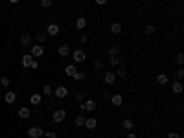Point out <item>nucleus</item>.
<instances>
[{
	"mask_svg": "<svg viewBox=\"0 0 184 138\" xmlns=\"http://www.w3.org/2000/svg\"><path fill=\"white\" fill-rule=\"evenodd\" d=\"M96 101L94 100H85V103H79V109H81V112H92V111H96Z\"/></svg>",
	"mask_w": 184,
	"mask_h": 138,
	"instance_id": "obj_1",
	"label": "nucleus"
},
{
	"mask_svg": "<svg viewBox=\"0 0 184 138\" xmlns=\"http://www.w3.org/2000/svg\"><path fill=\"white\" fill-rule=\"evenodd\" d=\"M30 55L33 57V59H39L44 55V46L42 44H31V52H30Z\"/></svg>",
	"mask_w": 184,
	"mask_h": 138,
	"instance_id": "obj_2",
	"label": "nucleus"
},
{
	"mask_svg": "<svg viewBox=\"0 0 184 138\" xmlns=\"http://www.w3.org/2000/svg\"><path fill=\"white\" fill-rule=\"evenodd\" d=\"M53 94H55V98H57V100H64V98L68 96V89L64 87V85H59V87H55Z\"/></svg>",
	"mask_w": 184,
	"mask_h": 138,
	"instance_id": "obj_3",
	"label": "nucleus"
},
{
	"mask_svg": "<svg viewBox=\"0 0 184 138\" xmlns=\"http://www.w3.org/2000/svg\"><path fill=\"white\" fill-rule=\"evenodd\" d=\"M64 118H67V111H64V109H57L55 112L52 114V120L55 122V123H61Z\"/></svg>",
	"mask_w": 184,
	"mask_h": 138,
	"instance_id": "obj_4",
	"label": "nucleus"
},
{
	"mask_svg": "<svg viewBox=\"0 0 184 138\" xmlns=\"http://www.w3.org/2000/svg\"><path fill=\"white\" fill-rule=\"evenodd\" d=\"M116 74L112 72V70H107L105 74H103V81H105V85H114L116 83Z\"/></svg>",
	"mask_w": 184,
	"mask_h": 138,
	"instance_id": "obj_5",
	"label": "nucleus"
},
{
	"mask_svg": "<svg viewBox=\"0 0 184 138\" xmlns=\"http://www.w3.org/2000/svg\"><path fill=\"white\" fill-rule=\"evenodd\" d=\"M72 57H74V63H83L85 59H86V54H85V52L83 50H74L72 52Z\"/></svg>",
	"mask_w": 184,
	"mask_h": 138,
	"instance_id": "obj_6",
	"label": "nucleus"
},
{
	"mask_svg": "<svg viewBox=\"0 0 184 138\" xmlns=\"http://www.w3.org/2000/svg\"><path fill=\"white\" fill-rule=\"evenodd\" d=\"M42 134H44V131H42L41 127H30L28 129V136L30 138H41Z\"/></svg>",
	"mask_w": 184,
	"mask_h": 138,
	"instance_id": "obj_7",
	"label": "nucleus"
},
{
	"mask_svg": "<svg viewBox=\"0 0 184 138\" xmlns=\"http://www.w3.org/2000/svg\"><path fill=\"white\" fill-rule=\"evenodd\" d=\"M59 30H61V28H59L57 24H48V28H46L44 33H46V35H57Z\"/></svg>",
	"mask_w": 184,
	"mask_h": 138,
	"instance_id": "obj_8",
	"label": "nucleus"
},
{
	"mask_svg": "<svg viewBox=\"0 0 184 138\" xmlns=\"http://www.w3.org/2000/svg\"><path fill=\"white\" fill-rule=\"evenodd\" d=\"M31 116V111L28 109V107H20L18 109V118H22V120H28Z\"/></svg>",
	"mask_w": 184,
	"mask_h": 138,
	"instance_id": "obj_9",
	"label": "nucleus"
},
{
	"mask_svg": "<svg viewBox=\"0 0 184 138\" xmlns=\"http://www.w3.org/2000/svg\"><path fill=\"white\" fill-rule=\"evenodd\" d=\"M96 125H98V120H96V118H86L85 120V127H86V129H96Z\"/></svg>",
	"mask_w": 184,
	"mask_h": 138,
	"instance_id": "obj_10",
	"label": "nucleus"
},
{
	"mask_svg": "<svg viewBox=\"0 0 184 138\" xmlns=\"http://www.w3.org/2000/svg\"><path fill=\"white\" fill-rule=\"evenodd\" d=\"M4 100H6V103H15V101H17V94H15L13 90H9V92H6Z\"/></svg>",
	"mask_w": 184,
	"mask_h": 138,
	"instance_id": "obj_11",
	"label": "nucleus"
},
{
	"mask_svg": "<svg viewBox=\"0 0 184 138\" xmlns=\"http://www.w3.org/2000/svg\"><path fill=\"white\" fill-rule=\"evenodd\" d=\"M57 52H59V55H61V57H67V55L70 54V46H68V44H61Z\"/></svg>",
	"mask_w": 184,
	"mask_h": 138,
	"instance_id": "obj_12",
	"label": "nucleus"
},
{
	"mask_svg": "<svg viewBox=\"0 0 184 138\" xmlns=\"http://www.w3.org/2000/svg\"><path fill=\"white\" fill-rule=\"evenodd\" d=\"M111 101L116 105V107H120V105L123 103V98L120 96V94H112V96H111Z\"/></svg>",
	"mask_w": 184,
	"mask_h": 138,
	"instance_id": "obj_13",
	"label": "nucleus"
},
{
	"mask_svg": "<svg viewBox=\"0 0 184 138\" xmlns=\"http://www.w3.org/2000/svg\"><path fill=\"white\" fill-rule=\"evenodd\" d=\"M133 127H134V122H133L131 118H125V120H123V129H125V131H129V133H131V129H133Z\"/></svg>",
	"mask_w": 184,
	"mask_h": 138,
	"instance_id": "obj_14",
	"label": "nucleus"
},
{
	"mask_svg": "<svg viewBox=\"0 0 184 138\" xmlns=\"http://www.w3.org/2000/svg\"><path fill=\"white\" fill-rule=\"evenodd\" d=\"M120 31H122V24H120V22H112V24H111V33L118 35Z\"/></svg>",
	"mask_w": 184,
	"mask_h": 138,
	"instance_id": "obj_15",
	"label": "nucleus"
},
{
	"mask_svg": "<svg viewBox=\"0 0 184 138\" xmlns=\"http://www.w3.org/2000/svg\"><path fill=\"white\" fill-rule=\"evenodd\" d=\"M42 98H41V94H31V98H30V103L31 105H41Z\"/></svg>",
	"mask_w": 184,
	"mask_h": 138,
	"instance_id": "obj_16",
	"label": "nucleus"
},
{
	"mask_svg": "<svg viewBox=\"0 0 184 138\" xmlns=\"http://www.w3.org/2000/svg\"><path fill=\"white\" fill-rule=\"evenodd\" d=\"M85 120H86L85 114H78V116H75V120H74V123L78 125V127H83V125H85Z\"/></svg>",
	"mask_w": 184,
	"mask_h": 138,
	"instance_id": "obj_17",
	"label": "nucleus"
},
{
	"mask_svg": "<svg viewBox=\"0 0 184 138\" xmlns=\"http://www.w3.org/2000/svg\"><path fill=\"white\" fill-rule=\"evenodd\" d=\"M75 72H78V68H75V65H68L67 68H64V74H67L68 77H72V76H74Z\"/></svg>",
	"mask_w": 184,
	"mask_h": 138,
	"instance_id": "obj_18",
	"label": "nucleus"
},
{
	"mask_svg": "<svg viewBox=\"0 0 184 138\" xmlns=\"http://www.w3.org/2000/svg\"><path fill=\"white\" fill-rule=\"evenodd\" d=\"M114 74H116V77H125V76H127V68H125V65H122Z\"/></svg>",
	"mask_w": 184,
	"mask_h": 138,
	"instance_id": "obj_19",
	"label": "nucleus"
},
{
	"mask_svg": "<svg viewBox=\"0 0 184 138\" xmlns=\"http://www.w3.org/2000/svg\"><path fill=\"white\" fill-rule=\"evenodd\" d=\"M86 26V18L85 17H79L78 20H75V28H78V30H83Z\"/></svg>",
	"mask_w": 184,
	"mask_h": 138,
	"instance_id": "obj_20",
	"label": "nucleus"
},
{
	"mask_svg": "<svg viewBox=\"0 0 184 138\" xmlns=\"http://www.w3.org/2000/svg\"><path fill=\"white\" fill-rule=\"evenodd\" d=\"M31 61H33V57H31L30 54H26V55L22 57V66H24V68H30V63H31Z\"/></svg>",
	"mask_w": 184,
	"mask_h": 138,
	"instance_id": "obj_21",
	"label": "nucleus"
},
{
	"mask_svg": "<svg viewBox=\"0 0 184 138\" xmlns=\"http://www.w3.org/2000/svg\"><path fill=\"white\" fill-rule=\"evenodd\" d=\"M109 55L111 57H120V48H118V46H111L109 48Z\"/></svg>",
	"mask_w": 184,
	"mask_h": 138,
	"instance_id": "obj_22",
	"label": "nucleus"
},
{
	"mask_svg": "<svg viewBox=\"0 0 184 138\" xmlns=\"http://www.w3.org/2000/svg\"><path fill=\"white\" fill-rule=\"evenodd\" d=\"M157 81H158V85H168V76H166V74H158V76H157Z\"/></svg>",
	"mask_w": 184,
	"mask_h": 138,
	"instance_id": "obj_23",
	"label": "nucleus"
},
{
	"mask_svg": "<svg viewBox=\"0 0 184 138\" xmlns=\"http://www.w3.org/2000/svg\"><path fill=\"white\" fill-rule=\"evenodd\" d=\"M46 39H48V35H46V33H42V31H39V33L35 35V41L39 42V44H42V42H44Z\"/></svg>",
	"mask_w": 184,
	"mask_h": 138,
	"instance_id": "obj_24",
	"label": "nucleus"
},
{
	"mask_svg": "<svg viewBox=\"0 0 184 138\" xmlns=\"http://www.w3.org/2000/svg\"><path fill=\"white\" fill-rule=\"evenodd\" d=\"M31 41H33V39H31L30 33H24L22 39H20V42H22V44H30V46H31Z\"/></svg>",
	"mask_w": 184,
	"mask_h": 138,
	"instance_id": "obj_25",
	"label": "nucleus"
},
{
	"mask_svg": "<svg viewBox=\"0 0 184 138\" xmlns=\"http://www.w3.org/2000/svg\"><path fill=\"white\" fill-rule=\"evenodd\" d=\"M92 68H94V70H101V68H103V61H101V59H94Z\"/></svg>",
	"mask_w": 184,
	"mask_h": 138,
	"instance_id": "obj_26",
	"label": "nucleus"
},
{
	"mask_svg": "<svg viewBox=\"0 0 184 138\" xmlns=\"http://www.w3.org/2000/svg\"><path fill=\"white\" fill-rule=\"evenodd\" d=\"M42 94H44V96H52V94H53V87L44 85V87H42Z\"/></svg>",
	"mask_w": 184,
	"mask_h": 138,
	"instance_id": "obj_27",
	"label": "nucleus"
},
{
	"mask_svg": "<svg viewBox=\"0 0 184 138\" xmlns=\"http://www.w3.org/2000/svg\"><path fill=\"white\" fill-rule=\"evenodd\" d=\"M173 92H175V94H180V92H182V83H180V81L173 83Z\"/></svg>",
	"mask_w": 184,
	"mask_h": 138,
	"instance_id": "obj_28",
	"label": "nucleus"
},
{
	"mask_svg": "<svg viewBox=\"0 0 184 138\" xmlns=\"http://www.w3.org/2000/svg\"><path fill=\"white\" fill-rule=\"evenodd\" d=\"M144 33H147V35L155 33V26H153V24H147V26H144Z\"/></svg>",
	"mask_w": 184,
	"mask_h": 138,
	"instance_id": "obj_29",
	"label": "nucleus"
},
{
	"mask_svg": "<svg viewBox=\"0 0 184 138\" xmlns=\"http://www.w3.org/2000/svg\"><path fill=\"white\" fill-rule=\"evenodd\" d=\"M72 77H74L75 81H83V79H85V72H79V70H78V72H75Z\"/></svg>",
	"mask_w": 184,
	"mask_h": 138,
	"instance_id": "obj_30",
	"label": "nucleus"
},
{
	"mask_svg": "<svg viewBox=\"0 0 184 138\" xmlns=\"http://www.w3.org/2000/svg\"><path fill=\"white\" fill-rule=\"evenodd\" d=\"M109 65L111 66H118L120 65V57H109Z\"/></svg>",
	"mask_w": 184,
	"mask_h": 138,
	"instance_id": "obj_31",
	"label": "nucleus"
},
{
	"mask_svg": "<svg viewBox=\"0 0 184 138\" xmlns=\"http://www.w3.org/2000/svg\"><path fill=\"white\" fill-rule=\"evenodd\" d=\"M85 98H86V92H83V90H79L78 94H75V100L78 101H85Z\"/></svg>",
	"mask_w": 184,
	"mask_h": 138,
	"instance_id": "obj_32",
	"label": "nucleus"
},
{
	"mask_svg": "<svg viewBox=\"0 0 184 138\" xmlns=\"http://www.w3.org/2000/svg\"><path fill=\"white\" fill-rule=\"evenodd\" d=\"M0 85H2V87H9L11 81H9V77H2V79H0Z\"/></svg>",
	"mask_w": 184,
	"mask_h": 138,
	"instance_id": "obj_33",
	"label": "nucleus"
},
{
	"mask_svg": "<svg viewBox=\"0 0 184 138\" xmlns=\"http://www.w3.org/2000/svg\"><path fill=\"white\" fill-rule=\"evenodd\" d=\"M175 61L179 63V66H182V65H184V55H182V54H177V57H175Z\"/></svg>",
	"mask_w": 184,
	"mask_h": 138,
	"instance_id": "obj_34",
	"label": "nucleus"
},
{
	"mask_svg": "<svg viewBox=\"0 0 184 138\" xmlns=\"http://www.w3.org/2000/svg\"><path fill=\"white\" fill-rule=\"evenodd\" d=\"M175 77H177V79H182V77H184V70H182V66L175 72Z\"/></svg>",
	"mask_w": 184,
	"mask_h": 138,
	"instance_id": "obj_35",
	"label": "nucleus"
},
{
	"mask_svg": "<svg viewBox=\"0 0 184 138\" xmlns=\"http://www.w3.org/2000/svg\"><path fill=\"white\" fill-rule=\"evenodd\" d=\"M44 136H46V138H57V133H55V131H46Z\"/></svg>",
	"mask_w": 184,
	"mask_h": 138,
	"instance_id": "obj_36",
	"label": "nucleus"
},
{
	"mask_svg": "<svg viewBox=\"0 0 184 138\" xmlns=\"http://www.w3.org/2000/svg\"><path fill=\"white\" fill-rule=\"evenodd\" d=\"M41 6L42 7H50L52 6V0H41Z\"/></svg>",
	"mask_w": 184,
	"mask_h": 138,
	"instance_id": "obj_37",
	"label": "nucleus"
},
{
	"mask_svg": "<svg viewBox=\"0 0 184 138\" xmlns=\"http://www.w3.org/2000/svg\"><path fill=\"white\" fill-rule=\"evenodd\" d=\"M86 41H89V37H86V35H81V37H79V42H81V44H86Z\"/></svg>",
	"mask_w": 184,
	"mask_h": 138,
	"instance_id": "obj_38",
	"label": "nucleus"
},
{
	"mask_svg": "<svg viewBox=\"0 0 184 138\" xmlns=\"http://www.w3.org/2000/svg\"><path fill=\"white\" fill-rule=\"evenodd\" d=\"M37 66H39V63H37V59H33V61L30 63V68H37Z\"/></svg>",
	"mask_w": 184,
	"mask_h": 138,
	"instance_id": "obj_39",
	"label": "nucleus"
},
{
	"mask_svg": "<svg viewBox=\"0 0 184 138\" xmlns=\"http://www.w3.org/2000/svg\"><path fill=\"white\" fill-rule=\"evenodd\" d=\"M168 138H180L179 133H168Z\"/></svg>",
	"mask_w": 184,
	"mask_h": 138,
	"instance_id": "obj_40",
	"label": "nucleus"
},
{
	"mask_svg": "<svg viewBox=\"0 0 184 138\" xmlns=\"http://www.w3.org/2000/svg\"><path fill=\"white\" fill-rule=\"evenodd\" d=\"M107 2H105V0H96V6H105Z\"/></svg>",
	"mask_w": 184,
	"mask_h": 138,
	"instance_id": "obj_41",
	"label": "nucleus"
},
{
	"mask_svg": "<svg viewBox=\"0 0 184 138\" xmlns=\"http://www.w3.org/2000/svg\"><path fill=\"white\" fill-rule=\"evenodd\" d=\"M127 138H138V136H136L134 133H127Z\"/></svg>",
	"mask_w": 184,
	"mask_h": 138,
	"instance_id": "obj_42",
	"label": "nucleus"
}]
</instances>
